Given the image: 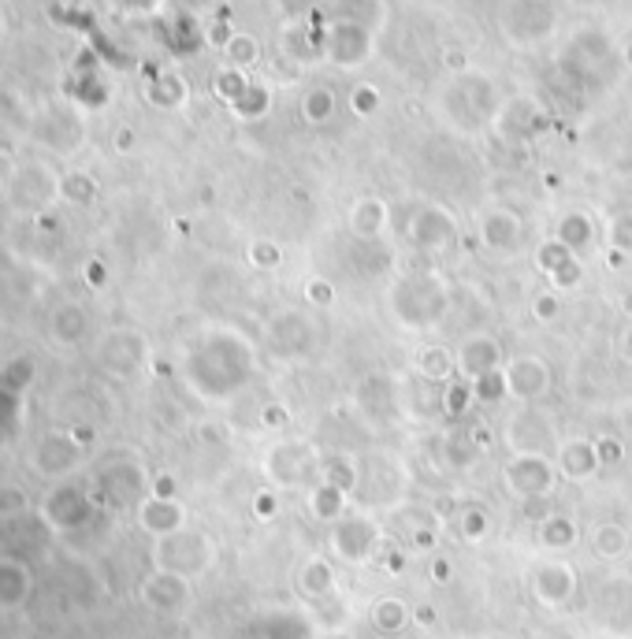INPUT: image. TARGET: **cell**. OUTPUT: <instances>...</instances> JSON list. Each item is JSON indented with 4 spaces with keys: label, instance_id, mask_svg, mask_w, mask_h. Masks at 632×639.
I'll return each instance as SVG.
<instances>
[{
    "label": "cell",
    "instance_id": "1",
    "mask_svg": "<svg viewBox=\"0 0 632 639\" xmlns=\"http://www.w3.org/2000/svg\"><path fill=\"white\" fill-rule=\"evenodd\" d=\"M331 554L339 561H350V565H357V561H369L376 550H380L383 535L380 528H376V521L372 517H361V513H346L343 521L331 524Z\"/></svg>",
    "mask_w": 632,
    "mask_h": 639
},
{
    "label": "cell",
    "instance_id": "2",
    "mask_svg": "<svg viewBox=\"0 0 632 639\" xmlns=\"http://www.w3.org/2000/svg\"><path fill=\"white\" fill-rule=\"evenodd\" d=\"M554 480H558V469H554V461L547 454H514L502 465V483L517 498L551 495Z\"/></svg>",
    "mask_w": 632,
    "mask_h": 639
},
{
    "label": "cell",
    "instance_id": "3",
    "mask_svg": "<svg viewBox=\"0 0 632 639\" xmlns=\"http://www.w3.org/2000/svg\"><path fill=\"white\" fill-rule=\"evenodd\" d=\"M502 376H506V391L514 398L517 405H532L540 402L543 394L551 391V365L543 361V357H510L506 365H502Z\"/></svg>",
    "mask_w": 632,
    "mask_h": 639
},
{
    "label": "cell",
    "instance_id": "4",
    "mask_svg": "<svg viewBox=\"0 0 632 639\" xmlns=\"http://www.w3.org/2000/svg\"><path fill=\"white\" fill-rule=\"evenodd\" d=\"M454 361H458V376L476 383V379L491 376V372H502L506 353H502V346L491 339V335H469V339L458 346Z\"/></svg>",
    "mask_w": 632,
    "mask_h": 639
},
{
    "label": "cell",
    "instance_id": "5",
    "mask_svg": "<svg viewBox=\"0 0 632 639\" xmlns=\"http://www.w3.org/2000/svg\"><path fill=\"white\" fill-rule=\"evenodd\" d=\"M554 439V428L551 420L543 417L540 409H517L510 424H506V443L514 446V454H543V446Z\"/></svg>",
    "mask_w": 632,
    "mask_h": 639
},
{
    "label": "cell",
    "instance_id": "6",
    "mask_svg": "<svg viewBox=\"0 0 632 639\" xmlns=\"http://www.w3.org/2000/svg\"><path fill=\"white\" fill-rule=\"evenodd\" d=\"M577 591V569L566 565V561H543L532 573V595L543 602V606H566Z\"/></svg>",
    "mask_w": 632,
    "mask_h": 639
},
{
    "label": "cell",
    "instance_id": "7",
    "mask_svg": "<svg viewBox=\"0 0 632 639\" xmlns=\"http://www.w3.org/2000/svg\"><path fill=\"white\" fill-rule=\"evenodd\" d=\"M372 49V38L369 30L361 27L357 19H339V23H331V34H328V56L335 60L339 67H357Z\"/></svg>",
    "mask_w": 632,
    "mask_h": 639
},
{
    "label": "cell",
    "instance_id": "8",
    "mask_svg": "<svg viewBox=\"0 0 632 639\" xmlns=\"http://www.w3.org/2000/svg\"><path fill=\"white\" fill-rule=\"evenodd\" d=\"M320 469V461L313 457V450L302 443H279L268 454V476H276L279 483H302L309 472Z\"/></svg>",
    "mask_w": 632,
    "mask_h": 639
},
{
    "label": "cell",
    "instance_id": "9",
    "mask_svg": "<svg viewBox=\"0 0 632 639\" xmlns=\"http://www.w3.org/2000/svg\"><path fill=\"white\" fill-rule=\"evenodd\" d=\"M554 469L573 483H588L592 476L603 472L599 469V457H595L592 439H566V443L558 446V461H554Z\"/></svg>",
    "mask_w": 632,
    "mask_h": 639
},
{
    "label": "cell",
    "instance_id": "10",
    "mask_svg": "<svg viewBox=\"0 0 632 639\" xmlns=\"http://www.w3.org/2000/svg\"><path fill=\"white\" fill-rule=\"evenodd\" d=\"M480 242L491 253H514L521 246V220L506 209H491L480 216Z\"/></svg>",
    "mask_w": 632,
    "mask_h": 639
},
{
    "label": "cell",
    "instance_id": "11",
    "mask_svg": "<svg viewBox=\"0 0 632 639\" xmlns=\"http://www.w3.org/2000/svg\"><path fill=\"white\" fill-rule=\"evenodd\" d=\"M409 238H413V246L421 249H443L454 242V220H450L443 209H421L409 223Z\"/></svg>",
    "mask_w": 632,
    "mask_h": 639
},
{
    "label": "cell",
    "instance_id": "12",
    "mask_svg": "<svg viewBox=\"0 0 632 639\" xmlns=\"http://www.w3.org/2000/svg\"><path fill=\"white\" fill-rule=\"evenodd\" d=\"M383 227H387V205H383L380 197H361L354 212H350V231L369 242V238L383 235Z\"/></svg>",
    "mask_w": 632,
    "mask_h": 639
},
{
    "label": "cell",
    "instance_id": "13",
    "mask_svg": "<svg viewBox=\"0 0 632 639\" xmlns=\"http://www.w3.org/2000/svg\"><path fill=\"white\" fill-rule=\"evenodd\" d=\"M298 591L305 599H328L335 591V569H331L328 558H309L298 569Z\"/></svg>",
    "mask_w": 632,
    "mask_h": 639
},
{
    "label": "cell",
    "instance_id": "14",
    "mask_svg": "<svg viewBox=\"0 0 632 639\" xmlns=\"http://www.w3.org/2000/svg\"><path fill=\"white\" fill-rule=\"evenodd\" d=\"M413 368L421 372V379L428 383H443L447 387L454 372H458V361H454V353L443 350V346H424L417 357H413Z\"/></svg>",
    "mask_w": 632,
    "mask_h": 639
},
{
    "label": "cell",
    "instance_id": "15",
    "mask_svg": "<svg viewBox=\"0 0 632 639\" xmlns=\"http://www.w3.org/2000/svg\"><path fill=\"white\" fill-rule=\"evenodd\" d=\"M632 547V535L625 524L618 521H603L592 528V550L599 554L603 561H618L621 554H629Z\"/></svg>",
    "mask_w": 632,
    "mask_h": 639
},
{
    "label": "cell",
    "instance_id": "16",
    "mask_svg": "<svg viewBox=\"0 0 632 639\" xmlns=\"http://www.w3.org/2000/svg\"><path fill=\"white\" fill-rule=\"evenodd\" d=\"M305 502H309V513L324 524H335L346 517V491H339V487H331V483H324V480L309 491Z\"/></svg>",
    "mask_w": 632,
    "mask_h": 639
},
{
    "label": "cell",
    "instance_id": "17",
    "mask_svg": "<svg viewBox=\"0 0 632 639\" xmlns=\"http://www.w3.org/2000/svg\"><path fill=\"white\" fill-rule=\"evenodd\" d=\"M554 238L562 242L566 249H573V253H584V249H592L595 242V223L584 216V212H569V216H562L558 220V231H554Z\"/></svg>",
    "mask_w": 632,
    "mask_h": 639
},
{
    "label": "cell",
    "instance_id": "18",
    "mask_svg": "<svg viewBox=\"0 0 632 639\" xmlns=\"http://www.w3.org/2000/svg\"><path fill=\"white\" fill-rule=\"evenodd\" d=\"M320 472H324V483H331V487H339V491H354L357 483H361V465H357L354 454H328L324 461H320Z\"/></svg>",
    "mask_w": 632,
    "mask_h": 639
},
{
    "label": "cell",
    "instance_id": "19",
    "mask_svg": "<svg viewBox=\"0 0 632 639\" xmlns=\"http://www.w3.org/2000/svg\"><path fill=\"white\" fill-rule=\"evenodd\" d=\"M577 524H573V517H562V513H554L551 521H543L540 528H536V543H540L543 550H569L573 543H577Z\"/></svg>",
    "mask_w": 632,
    "mask_h": 639
},
{
    "label": "cell",
    "instance_id": "20",
    "mask_svg": "<svg viewBox=\"0 0 632 639\" xmlns=\"http://www.w3.org/2000/svg\"><path fill=\"white\" fill-rule=\"evenodd\" d=\"M480 446L465 435V431H454V435H447L443 439V461L450 465V472H465V469H473L476 461H480Z\"/></svg>",
    "mask_w": 632,
    "mask_h": 639
},
{
    "label": "cell",
    "instance_id": "21",
    "mask_svg": "<svg viewBox=\"0 0 632 639\" xmlns=\"http://www.w3.org/2000/svg\"><path fill=\"white\" fill-rule=\"evenodd\" d=\"M302 116L305 123H313V127H320V123H328L331 116H335V93L324 90V86H316V90H309L302 97Z\"/></svg>",
    "mask_w": 632,
    "mask_h": 639
},
{
    "label": "cell",
    "instance_id": "22",
    "mask_svg": "<svg viewBox=\"0 0 632 639\" xmlns=\"http://www.w3.org/2000/svg\"><path fill=\"white\" fill-rule=\"evenodd\" d=\"M372 621L380 632H402L409 621V610L402 599H380L376 602V610H372Z\"/></svg>",
    "mask_w": 632,
    "mask_h": 639
},
{
    "label": "cell",
    "instance_id": "23",
    "mask_svg": "<svg viewBox=\"0 0 632 639\" xmlns=\"http://www.w3.org/2000/svg\"><path fill=\"white\" fill-rule=\"evenodd\" d=\"M473 383L469 379H450L447 387H443V413L447 417H461L465 409H473Z\"/></svg>",
    "mask_w": 632,
    "mask_h": 639
},
{
    "label": "cell",
    "instance_id": "24",
    "mask_svg": "<svg viewBox=\"0 0 632 639\" xmlns=\"http://www.w3.org/2000/svg\"><path fill=\"white\" fill-rule=\"evenodd\" d=\"M569 261H577V253L562 246L558 238H551V242H543L540 253H536V268H540V272L547 275V279H551V275L558 272V268H566Z\"/></svg>",
    "mask_w": 632,
    "mask_h": 639
},
{
    "label": "cell",
    "instance_id": "25",
    "mask_svg": "<svg viewBox=\"0 0 632 639\" xmlns=\"http://www.w3.org/2000/svg\"><path fill=\"white\" fill-rule=\"evenodd\" d=\"M488 528H491V517L480 506H469L458 513V535L465 543H480V539L488 535Z\"/></svg>",
    "mask_w": 632,
    "mask_h": 639
},
{
    "label": "cell",
    "instance_id": "26",
    "mask_svg": "<svg viewBox=\"0 0 632 639\" xmlns=\"http://www.w3.org/2000/svg\"><path fill=\"white\" fill-rule=\"evenodd\" d=\"M473 398L480 405L506 402V398H510V391H506V376H502V372H491V376L476 379V383H473Z\"/></svg>",
    "mask_w": 632,
    "mask_h": 639
},
{
    "label": "cell",
    "instance_id": "27",
    "mask_svg": "<svg viewBox=\"0 0 632 639\" xmlns=\"http://www.w3.org/2000/svg\"><path fill=\"white\" fill-rule=\"evenodd\" d=\"M606 238H610V249H621L625 257L632 253V212H618L610 227H606Z\"/></svg>",
    "mask_w": 632,
    "mask_h": 639
},
{
    "label": "cell",
    "instance_id": "28",
    "mask_svg": "<svg viewBox=\"0 0 632 639\" xmlns=\"http://www.w3.org/2000/svg\"><path fill=\"white\" fill-rule=\"evenodd\" d=\"M532 316H536L540 324H554V320L562 316V298H558L554 290H540V294L532 298Z\"/></svg>",
    "mask_w": 632,
    "mask_h": 639
},
{
    "label": "cell",
    "instance_id": "29",
    "mask_svg": "<svg viewBox=\"0 0 632 639\" xmlns=\"http://www.w3.org/2000/svg\"><path fill=\"white\" fill-rule=\"evenodd\" d=\"M521 517L532 521L540 528L543 521H551L554 517V498L551 495H536V498H521Z\"/></svg>",
    "mask_w": 632,
    "mask_h": 639
},
{
    "label": "cell",
    "instance_id": "30",
    "mask_svg": "<svg viewBox=\"0 0 632 639\" xmlns=\"http://www.w3.org/2000/svg\"><path fill=\"white\" fill-rule=\"evenodd\" d=\"M250 261L253 268H264V272H272V268H279L283 264V249L276 246V242H253L250 246Z\"/></svg>",
    "mask_w": 632,
    "mask_h": 639
},
{
    "label": "cell",
    "instance_id": "31",
    "mask_svg": "<svg viewBox=\"0 0 632 639\" xmlns=\"http://www.w3.org/2000/svg\"><path fill=\"white\" fill-rule=\"evenodd\" d=\"M592 443H595V457H599V469H618L621 457H625V446H621L618 439H610V435L592 439Z\"/></svg>",
    "mask_w": 632,
    "mask_h": 639
},
{
    "label": "cell",
    "instance_id": "32",
    "mask_svg": "<svg viewBox=\"0 0 632 639\" xmlns=\"http://www.w3.org/2000/svg\"><path fill=\"white\" fill-rule=\"evenodd\" d=\"M227 60L242 71V67H250L257 60V41L253 38H231L227 41Z\"/></svg>",
    "mask_w": 632,
    "mask_h": 639
},
{
    "label": "cell",
    "instance_id": "33",
    "mask_svg": "<svg viewBox=\"0 0 632 639\" xmlns=\"http://www.w3.org/2000/svg\"><path fill=\"white\" fill-rule=\"evenodd\" d=\"M580 279H584V268H580V257H577V261H569L566 268H558V272H554L547 283H551V290L558 294V290H573Z\"/></svg>",
    "mask_w": 632,
    "mask_h": 639
},
{
    "label": "cell",
    "instance_id": "34",
    "mask_svg": "<svg viewBox=\"0 0 632 639\" xmlns=\"http://www.w3.org/2000/svg\"><path fill=\"white\" fill-rule=\"evenodd\" d=\"M264 105H268V93L261 86H250V90L242 93V101H238V116H261Z\"/></svg>",
    "mask_w": 632,
    "mask_h": 639
},
{
    "label": "cell",
    "instance_id": "35",
    "mask_svg": "<svg viewBox=\"0 0 632 639\" xmlns=\"http://www.w3.org/2000/svg\"><path fill=\"white\" fill-rule=\"evenodd\" d=\"M305 301L324 309V305H331V301H335V290H331L328 279H309V283H305Z\"/></svg>",
    "mask_w": 632,
    "mask_h": 639
},
{
    "label": "cell",
    "instance_id": "36",
    "mask_svg": "<svg viewBox=\"0 0 632 639\" xmlns=\"http://www.w3.org/2000/svg\"><path fill=\"white\" fill-rule=\"evenodd\" d=\"M350 105H354L357 116H372V112L380 108V93L372 90V86H361V90H354V97H350Z\"/></svg>",
    "mask_w": 632,
    "mask_h": 639
},
{
    "label": "cell",
    "instance_id": "37",
    "mask_svg": "<svg viewBox=\"0 0 632 639\" xmlns=\"http://www.w3.org/2000/svg\"><path fill=\"white\" fill-rule=\"evenodd\" d=\"M261 424H264V428L283 431V428H287V424H290V413H287V409H283V405H264Z\"/></svg>",
    "mask_w": 632,
    "mask_h": 639
},
{
    "label": "cell",
    "instance_id": "38",
    "mask_svg": "<svg viewBox=\"0 0 632 639\" xmlns=\"http://www.w3.org/2000/svg\"><path fill=\"white\" fill-rule=\"evenodd\" d=\"M465 435H469V439H473V443L480 446V450H488V446L495 443V439H491V428H488V424H473V428L465 431Z\"/></svg>",
    "mask_w": 632,
    "mask_h": 639
},
{
    "label": "cell",
    "instance_id": "39",
    "mask_svg": "<svg viewBox=\"0 0 632 639\" xmlns=\"http://www.w3.org/2000/svg\"><path fill=\"white\" fill-rule=\"evenodd\" d=\"M257 509H261V517H276V509H279L276 495H257Z\"/></svg>",
    "mask_w": 632,
    "mask_h": 639
},
{
    "label": "cell",
    "instance_id": "40",
    "mask_svg": "<svg viewBox=\"0 0 632 639\" xmlns=\"http://www.w3.org/2000/svg\"><path fill=\"white\" fill-rule=\"evenodd\" d=\"M413 547L432 550L435 547V532H432V528H421V532H413Z\"/></svg>",
    "mask_w": 632,
    "mask_h": 639
},
{
    "label": "cell",
    "instance_id": "41",
    "mask_svg": "<svg viewBox=\"0 0 632 639\" xmlns=\"http://www.w3.org/2000/svg\"><path fill=\"white\" fill-rule=\"evenodd\" d=\"M432 576H435V580H450V561H447V558L435 561V565H432Z\"/></svg>",
    "mask_w": 632,
    "mask_h": 639
},
{
    "label": "cell",
    "instance_id": "42",
    "mask_svg": "<svg viewBox=\"0 0 632 639\" xmlns=\"http://www.w3.org/2000/svg\"><path fill=\"white\" fill-rule=\"evenodd\" d=\"M413 617H417L421 625H432V621H435V610H432V606H421V610L413 613Z\"/></svg>",
    "mask_w": 632,
    "mask_h": 639
},
{
    "label": "cell",
    "instance_id": "43",
    "mask_svg": "<svg viewBox=\"0 0 632 639\" xmlns=\"http://www.w3.org/2000/svg\"><path fill=\"white\" fill-rule=\"evenodd\" d=\"M621 346H625V357L632 361V327H629V335H625V342H621Z\"/></svg>",
    "mask_w": 632,
    "mask_h": 639
},
{
    "label": "cell",
    "instance_id": "44",
    "mask_svg": "<svg viewBox=\"0 0 632 639\" xmlns=\"http://www.w3.org/2000/svg\"><path fill=\"white\" fill-rule=\"evenodd\" d=\"M625 60H629V64H632V45H629V49H625Z\"/></svg>",
    "mask_w": 632,
    "mask_h": 639
}]
</instances>
